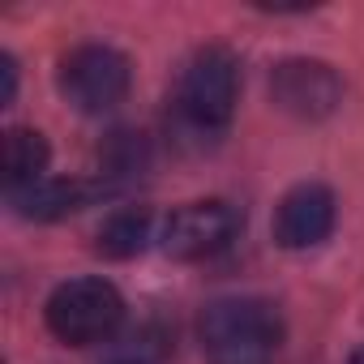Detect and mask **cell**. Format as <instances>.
Listing matches in <instances>:
<instances>
[{"mask_svg":"<svg viewBox=\"0 0 364 364\" xmlns=\"http://www.w3.org/2000/svg\"><path fill=\"white\" fill-rule=\"evenodd\" d=\"M283 338V313L262 296H219L198 321V343L210 364H274Z\"/></svg>","mask_w":364,"mask_h":364,"instance_id":"obj_1","label":"cell"},{"mask_svg":"<svg viewBox=\"0 0 364 364\" xmlns=\"http://www.w3.org/2000/svg\"><path fill=\"white\" fill-rule=\"evenodd\" d=\"M236 103H240V60H236V52L223 48V43L198 48L185 60V69H180L176 95H171L176 124L193 137H202V141H215L219 133H228V124L236 116Z\"/></svg>","mask_w":364,"mask_h":364,"instance_id":"obj_2","label":"cell"},{"mask_svg":"<svg viewBox=\"0 0 364 364\" xmlns=\"http://www.w3.org/2000/svg\"><path fill=\"white\" fill-rule=\"evenodd\" d=\"M43 317H48V330L65 347H95V343H107L120 330L124 296L107 279H95V274L69 279L48 296Z\"/></svg>","mask_w":364,"mask_h":364,"instance_id":"obj_3","label":"cell"},{"mask_svg":"<svg viewBox=\"0 0 364 364\" xmlns=\"http://www.w3.org/2000/svg\"><path fill=\"white\" fill-rule=\"evenodd\" d=\"M60 95L82 112V116H103L124 103L133 86V65L124 52L107 43H77L73 52L60 56Z\"/></svg>","mask_w":364,"mask_h":364,"instance_id":"obj_4","label":"cell"},{"mask_svg":"<svg viewBox=\"0 0 364 364\" xmlns=\"http://www.w3.org/2000/svg\"><path fill=\"white\" fill-rule=\"evenodd\" d=\"M240 228H245V215L232 202L206 198V202H189L171 210L159 228V245L176 262H202V257L223 253L240 236Z\"/></svg>","mask_w":364,"mask_h":364,"instance_id":"obj_5","label":"cell"},{"mask_svg":"<svg viewBox=\"0 0 364 364\" xmlns=\"http://www.w3.org/2000/svg\"><path fill=\"white\" fill-rule=\"evenodd\" d=\"M270 99H274L279 112H287L296 120H326L343 103V77L326 60L291 56V60L274 65V73H270Z\"/></svg>","mask_w":364,"mask_h":364,"instance_id":"obj_6","label":"cell"},{"mask_svg":"<svg viewBox=\"0 0 364 364\" xmlns=\"http://www.w3.org/2000/svg\"><path fill=\"white\" fill-rule=\"evenodd\" d=\"M338 219V202L326 185L304 180V185L287 189L279 210H274V240L283 249H317Z\"/></svg>","mask_w":364,"mask_h":364,"instance_id":"obj_7","label":"cell"},{"mask_svg":"<svg viewBox=\"0 0 364 364\" xmlns=\"http://www.w3.org/2000/svg\"><path fill=\"white\" fill-rule=\"evenodd\" d=\"M112 185L99 176V180H69V176H43L39 185L31 189H18L9 193V206L22 215V219H35V223H52V219H65L82 206H90L95 198H107Z\"/></svg>","mask_w":364,"mask_h":364,"instance_id":"obj_8","label":"cell"},{"mask_svg":"<svg viewBox=\"0 0 364 364\" xmlns=\"http://www.w3.org/2000/svg\"><path fill=\"white\" fill-rule=\"evenodd\" d=\"M0 163H5V189L18 193V189H31L48 176V163H52V146L39 129H9L5 133V150H0Z\"/></svg>","mask_w":364,"mask_h":364,"instance_id":"obj_9","label":"cell"},{"mask_svg":"<svg viewBox=\"0 0 364 364\" xmlns=\"http://www.w3.org/2000/svg\"><path fill=\"white\" fill-rule=\"evenodd\" d=\"M150 240H159V236H154V215H150L146 206H124V210H112V215L103 219L95 245H99L103 257L124 262V257H137Z\"/></svg>","mask_w":364,"mask_h":364,"instance_id":"obj_10","label":"cell"},{"mask_svg":"<svg viewBox=\"0 0 364 364\" xmlns=\"http://www.w3.org/2000/svg\"><path fill=\"white\" fill-rule=\"evenodd\" d=\"M150 167V141L146 133H133V129H116L107 141H103V180L112 185V193L120 185H129L133 176H141Z\"/></svg>","mask_w":364,"mask_h":364,"instance_id":"obj_11","label":"cell"},{"mask_svg":"<svg viewBox=\"0 0 364 364\" xmlns=\"http://www.w3.org/2000/svg\"><path fill=\"white\" fill-rule=\"evenodd\" d=\"M18 99V60L9 52H0V103H14Z\"/></svg>","mask_w":364,"mask_h":364,"instance_id":"obj_12","label":"cell"},{"mask_svg":"<svg viewBox=\"0 0 364 364\" xmlns=\"http://www.w3.org/2000/svg\"><path fill=\"white\" fill-rule=\"evenodd\" d=\"M107 364H159L154 355H141V351H120L116 360H107Z\"/></svg>","mask_w":364,"mask_h":364,"instance_id":"obj_13","label":"cell"},{"mask_svg":"<svg viewBox=\"0 0 364 364\" xmlns=\"http://www.w3.org/2000/svg\"><path fill=\"white\" fill-rule=\"evenodd\" d=\"M351 364H364V347H355V355H351Z\"/></svg>","mask_w":364,"mask_h":364,"instance_id":"obj_14","label":"cell"}]
</instances>
